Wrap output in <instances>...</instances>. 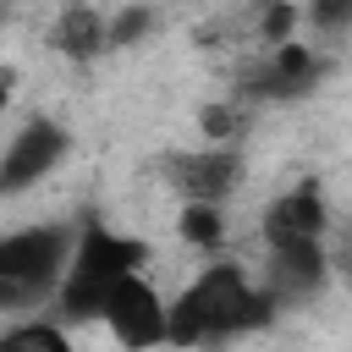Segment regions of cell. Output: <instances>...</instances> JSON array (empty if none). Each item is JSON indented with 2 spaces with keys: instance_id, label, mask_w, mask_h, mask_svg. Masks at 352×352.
<instances>
[{
  "instance_id": "cell-5",
  "label": "cell",
  "mask_w": 352,
  "mask_h": 352,
  "mask_svg": "<svg viewBox=\"0 0 352 352\" xmlns=\"http://www.w3.org/2000/svg\"><path fill=\"white\" fill-rule=\"evenodd\" d=\"M66 148H72V132L60 121H50V116L22 121L11 132V143H6V154H0V192L6 198H22L28 187H38L66 160Z\"/></svg>"
},
{
  "instance_id": "cell-11",
  "label": "cell",
  "mask_w": 352,
  "mask_h": 352,
  "mask_svg": "<svg viewBox=\"0 0 352 352\" xmlns=\"http://www.w3.org/2000/svg\"><path fill=\"white\" fill-rule=\"evenodd\" d=\"M72 324L66 319H44V314H16L0 330V352H72Z\"/></svg>"
},
{
  "instance_id": "cell-8",
  "label": "cell",
  "mask_w": 352,
  "mask_h": 352,
  "mask_svg": "<svg viewBox=\"0 0 352 352\" xmlns=\"http://www.w3.org/2000/svg\"><path fill=\"white\" fill-rule=\"evenodd\" d=\"M176 176V187H182V204H192V198H204V204H226V192L242 182V160L231 154V148H204V154H182L176 165H170Z\"/></svg>"
},
{
  "instance_id": "cell-3",
  "label": "cell",
  "mask_w": 352,
  "mask_h": 352,
  "mask_svg": "<svg viewBox=\"0 0 352 352\" xmlns=\"http://www.w3.org/2000/svg\"><path fill=\"white\" fill-rule=\"evenodd\" d=\"M77 226H22L0 236V308L28 314L38 302H55L66 264H72Z\"/></svg>"
},
{
  "instance_id": "cell-12",
  "label": "cell",
  "mask_w": 352,
  "mask_h": 352,
  "mask_svg": "<svg viewBox=\"0 0 352 352\" xmlns=\"http://www.w3.org/2000/svg\"><path fill=\"white\" fill-rule=\"evenodd\" d=\"M176 231H182V242H192L198 253H220V242H226V204H204V198H192V204H182V214H176Z\"/></svg>"
},
{
  "instance_id": "cell-7",
  "label": "cell",
  "mask_w": 352,
  "mask_h": 352,
  "mask_svg": "<svg viewBox=\"0 0 352 352\" xmlns=\"http://www.w3.org/2000/svg\"><path fill=\"white\" fill-rule=\"evenodd\" d=\"M324 231H330V204H324L319 182H297V187L275 192L264 220H258L264 248H275V242H324Z\"/></svg>"
},
{
  "instance_id": "cell-10",
  "label": "cell",
  "mask_w": 352,
  "mask_h": 352,
  "mask_svg": "<svg viewBox=\"0 0 352 352\" xmlns=\"http://www.w3.org/2000/svg\"><path fill=\"white\" fill-rule=\"evenodd\" d=\"M50 44H55L66 60H99L104 50H116V44H110V22H104L94 6H66V11L55 16V28H50Z\"/></svg>"
},
{
  "instance_id": "cell-13",
  "label": "cell",
  "mask_w": 352,
  "mask_h": 352,
  "mask_svg": "<svg viewBox=\"0 0 352 352\" xmlns=\"http://www.w3.org/2000/svg\"><path fill=\"white\" fill-rule=\"evenodd\" d=\"M308 28H319V33H341V28H352V0H308Z\"/></svg>"
},
{
  "instance_id": "cell-4",
  "label": "cell",
  "mask_w": 352,
  "mask_h": 352,
  "mask_svg": "<svg viewBox=\"0 0 352 352\" xmlns=\"http://www.w3.org/2000/svg\"><path fill=\"white\" fill-rule=\"evenodd\" d=\"M99 324L121 352H160V346H170V297L143 270V275L116 286V297L104 302Z\"/></svg>"
},
{
  "instance_id": "cell-6",
  "label": "cell",
  "mask_w": 352,
  "mask_h": 352,
  "mask_svg": "<svg viewBox=\"0 0 352 352\" xmlns=\"http://www.w3.org/2000/svg\"><path fill=\"white\" fill-rule=\"evenodd\" d=\"M330 280V253L324 242H275L264 248V286L280 308H302L324 292Z\"/></svg>"
},
{
  "instance_id": "cell-1",
  "label": "cell",
  "mask_w": 352,
  "mask_h": 352,
  "mask_svg": "<svg viewBox=\"0 0 352 352\" xmlns=\"http://www.w3.org/2000/svg\"><path fill=\"white\" fill-rule=\"evenodd\" d=\"M286 308L270 297L264 275H253L236 258H209L176 297H170V346L204 352V346H231L242 336H258L280 319Z\"/></svg>"
},
{
  "instance_id": "cell-2",
  "label": "cell",
  "mask_w": 352,
  "mask_h": 352,
  "mask_svg": "<svg viewBox=\"0 0 352 352\" xmlns=\"http://www.w3.org/2000/svg\"><path fill=\"white\" fill-rule=\"evenodd\" d=\"M148 258H154L148 236L121 231V226H110L104 214H88V220L77 226L66 280H60V292H55V302H50L55 319H66V324H99V314H104V302L116 297V286L132 280V275H143Z\"/></svg>"
},
{
  "instance_id": "cell-9",
  "label": "cell",
  "mask_w": 352,
  "mask_h": 352,
  "mask_svg": "<svg viewBox=\"0 0 352 352\" xmlns=\"http://www.w3.org/2000/svg\"><path fill=\"white\" fill-rule=\"evenodd\" d=\"M319 77H324V55H319L314 44L280 38L275 55H270L264 72H258V94H270V99H297V94H308Z\"/></svg>"
}]
</instances>
